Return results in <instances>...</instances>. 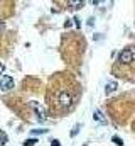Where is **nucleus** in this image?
<instances>
[{"mask_svg":"<svg viewBox=\"0 0 135 146\" xmlns=\"http://www.w3.org/2000/svg\"><path fill=\"white\" fill-rule=\"evenodd\" d=\"M135 58L134 51L130 49V48H127V49H123L120 54H118V61L122 63V65H128V63H132Z\"/></svg>","mask_w":135,"mask_h":146,"instance_id":"obj_1","label":"nucleus"},{"mask_svg":"<svg viewBox=\"0 0 135 146\" xmlns=\"http://www.w3.org/2000/svg\"><path fill=\"white\" fill-rule=\"evenodd\" d=\"M0 88H2L3 92L12 90V88H14V78H12V76H3V78L0 80Z\"/></svg>","mask_w":135,"mask_h":146,"instance_id":"obj_2","label":"nucleus"},{"mask_svg":"<svg viewBox=\"0 0 135 146\" xmlns=\"http://www.w3.org/2000/svg\"><path fill=\"white\" fill-rule=\"evenodd\" d=\"M32 107H34V110L37 112V119H39L41 122H44V121H46V112H44V109L41 107V104H37V102H32Z\"/></svg>","mask_w":135,"mask_h":146,"instance_id":"obj_3","label":"nucleus"},{"mask_svg":"<svg viewBox=\"0 0 135 146\" xmlns=\"http://www.w3.org/2000/svg\"><path fill=\"white\" fill-rule=\"evenodd\" d=\"M115 90H117V82H110V83L106 85V90H105V92L110 95V94H113Z\"/></svg>","mask_w":135,"mask_h":146,"instance_id":"obj_4","label":"nucleus"},{"mask_svg":"<svg viewBox=\"0 0 135 146\" xmlns=\"http://www.w3.org/2000/svg\"><path fill=\"white\" fill-rule=\"evenodd\" d=\"M95 121H98V122H103V124L106 122V119H105V117L101 115L100 110H95Z\"/></svg>","mask_w":135,"mask_h":146,"instance_id":"obj_5","label":"nucleus"},{"mask_svg":"<svg viewBox=\"0 0 135 146\" xmlns=\"http://www.w3.org/2000/svg\"><path fill=\"white\" fill-rule=\"evenodd\" d=\"M7 143V134L3 131H0V145H5Z\"/></svg>","mask_w":135,"mask_h":146,"instance_id":"obj_6","label":"nucleus"},{"mask_svg":"<svg viewBox=\"0 0 135 146\" xmlns=\"http://www.w3.org/2000/svg\"><path fill=\"white\" fill-rule=\"evenodd\" d=\"M111 141H113L115 145H118V146H122V145H123V141H122V138H118V136H113V138H111Z\"/></svg>","mask_w":135,"mask_h":146,"instance_id":"obj_7","label":"nucleus"},{"mask_svg":"<svg viewBox=\"0 0 135 146\" xmlns=\"http://www.w3.org/2000/svg\"><path fill=\"white\" fill-rule=\"evenodd\" d=\"M35 143H37V138H35V139L31 138V139H27V141H26V146H34Z\"/></svg>","mask_w":135,"mask_h":146,"instance_id":"obj_8","label":"nucleus"},{"mask_svg":"<svg viewBox=\"0 0 135 146\" xmlns=\"http://www.w3.org/2000/svg\"><path fill=\"white\" fill-rule=\"evenodd\" d=\"M46 133V129H32V136H35V134H44Z\"/></svg>","mask_w":135,"mask_h":146,"instance_id":"obj_9","label":"nucleus"},{"mask_svg":"<svg viewBox=\"0 0 135 146\" xmlns=\"http://www.w3.org/2000/svg\"><path fill=\"white\" fill-rule=\"evenodd\" d=\"M78 131H79V124H78V126H76V127H74L73 131H71V136H74V134H78Z\"/></svg>","mask_w":135,"mask_h":146,"instance_id":"obj_10","label":"nucleus"},{"mask_svg":"<svg viewBox=\"0 0 135 146\" xmlns=\"http://www.w3.org/2000/svg\"><path fill=\"white\" fill-rule=\"evenodd\" d=\"M51 146H61V145H59V141H58V139H54V141L51 143Z\"/></svg>","mask_w":135,"mask_h":146,"instance_id":"obj_11","label":"nucleus"},{"mask_svg":"<svg viewBox=\"0 0 135 146\" xmlns=\"http://www.w3.org/2000/svg\"><path fill=\"white\" fill-rule=\"evenodd\" d=\"M3 70H5V66H3V65H2V63H0V75H2V73H3Z\"/></svg>","mask_w":135,"mask_h":146,"instance_id":"obj_12","label":"nucleus"},{"mask_svg":"<svg viewBox=\"0 0 135 146\" xmlns=\"http://www.w3.org/2000/svg\"><path fill=\"white\" fill-rule=\"evenodd\" d=\"M2 29H3V22H0V31H2Z\"/></svg>","mask_w":135,"mask_h":146,"instance_id":"obj_13","label":"nucleus"}]
</instances>
